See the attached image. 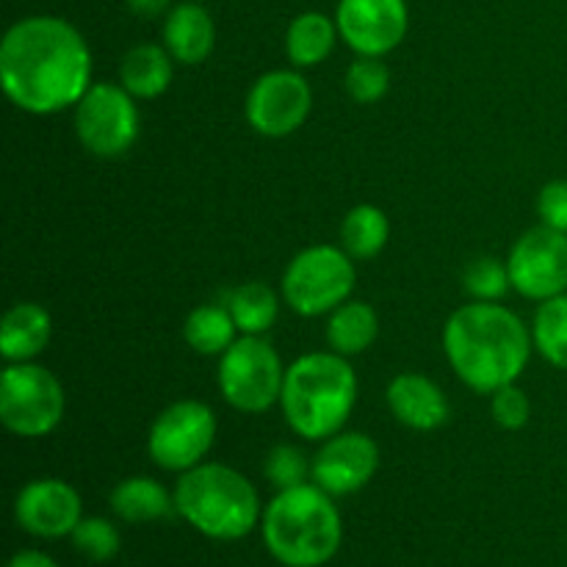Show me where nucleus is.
Listing matches in <instances>:
<instances>
[{
  "instance_id": "f257e3e1",
  "label": "nucleus",
  "mask_w": 567,
  "mask_h": 567,
  "mask_svg": "<svg viewBox=\"0 0 567 567\" xmlns=\"http://www.w3.org/2000/svg\"><path fill=\"white\" fill-rule=\"evenodd\" d=\"M0 83L17 109L48 116L81 103L92 86V53L61 17H25L0 42Z\"/></svg>"
},
{
  "instance_id": "f03ea898",
  "label": "nucleus",
  "mask_w": 567,
  "mask_h": 567,
  "mask_svg": "<svg viewBox=\"0 0 567 567\" xmlns=\"http://www.w3.org/2000/svg\"><path fill=\"white\" fill-rule=\"evenodd\" d=\"M532 343L520 316L496 302L463 305L443 327V352L454 374L485 396L518 382L532 358Z\"/></svg>"
},
{
  "instance_id": "7ed1b4c3",
  "label": "nucleus",
  "mask_w": 567,
  "mask_h": 567,
  "mask_svg": "<svg viewBox=\"0 0 567 567\" xmlns=\"http://www.w3.org/2000/svg\"><path fill=\"white\" fill-rule=\"evenodd\" d=\"M358 404V374L338 352H310L286 369L280 408L305 441L338 435Z\"/></svg>"
},
{
  "instance_id": "20e7f679",
  "label": "nucleus",
  "mask_w": 567,
  "mask_h": 567,
  "mask_svg": "<svg viewBox=\"0 0 567 567\" xmlns=\"http://www.w3.org/2000/svg\"><path fill=\"white\" fill-rule=\"evenodd\" d=\"M343 526L330 493L319 485L280 491L264 515L266 548L288 567H319L341 548Z\"/></svg>"
},
{
  "instance_id": "39448f33",
  "label": "nucleus",
  "mask_w": 567,
  "mask_h": 567,
  "mask_svg": "<svg viewBox=\"0 0 567 567\" xmlns=\"http://www.w3.org/2000/svg\"><path fill=\"white\" fill-rule=\"evenodd\" d=\"M175 509L205 537L238 540L260 518V498L252 482L230 465L199 463L175 487Z\"/></svg>"
},
{
  "instance_id": "423d86ee",
  "label": "nucleus",
  "mask_w": 567,
  "mask_h": 567,
  "mask_svg": "<svg viewBox=\"0 0 567 567\" xmlns=\"http://www.w3.org/2000/svg\"><path fill=\"white\" fill-rule=\"evenodd\" d=\"M358 282L354 260L332 244H316L293 255L282 275V297L299 316L332 313L347 302Z\"/></svg>"
},
{
  "instance_id": "0eeeda50",
  "label": "nucleus",
  "mask_w": 567,
  "mask_h": 567,
  "mask_svg": "<svg viewBox=\"0 0 567 567\" xmlns=\"http://www.w3.org/2000/svg\"><path fill=\"white\" fill-rule=\"evenodd\" d=\"M64 388L44 365L11 363L0 374V421L14 435H50L64 419Z\"/></svg>"
},
{
  "instance_id": "6e6552de",
  "label": "nucleus",
  "mask_w": 567,
  "mask_h": 567,
  "mask_svg": "<svg viewBox=\"0 0 567 567\" xmlns=\"http://www.w3.org/2000/svg\"><path fill=\"white\" fill-rule=\"evenodd\" d=\"M286 369L277 349L264 336L236 338L219 360V388L230 408L241 413H266L280 402Z\"/></svg>"
},
{
  "instance_id": "1a4fd4ad",
  "label": "nucleus",
  "mask_w": 567,
  "mask_h": 567,
  "mask_svg": "<svg viewBox=\"0 0 567 567\" xmlns=\"http://www.w3.org/2000/svg\"><path fill=\"white\" fill-rule=\"evenodd\" d=\"M75 133L97 158H120L138 138L136 97L122 83H92L75 105Z\"/></svg>"
},
{
  "instance_id": "9d476101",
  "label": "nucleus",
  "mask_w": 567,
  "mask_h": 567,
  "mask_svg": "<svg viewBox=\"0 0 567 567\" xmlns=\"http://www.w3.org/2000/svg\"><path fill=\"white\" fill-rule=\"evenodd\" d=\"M216 415L214 410L197 399H183L169 404L150 426L147 452L155 465L164 471H186L197 468L210 452L216 441Z\"/></svg>"
},
{
  "instance_id": "9b49d317",
  "label": "nucleus",
  "mask_w": 567,
  "mask_h": 567,
  "mask_svg": "<svg viewBox=\"0 0 567 567\" xmlns=\"http://www.w3.org/2000/svg\"><path fill=\"white\" fill-rule=\"evenodd\" d=\"M515 291L535 302L567 291V233L554 227H532L513 244L507 258Z\"/></svg>"
},
{
  "instance_id": "f8f14e48",
  "label": "nucleus",
  "mask_w": 567,
  "mask_h": 567,
  "mask_svg": "<svg viewBox=\"0 0 567 567\" xmlns=\"http://www.w3.org/2000/svg\"><path fill=\"white\" fill-rule=\"evenodd\" d=\"M313 109L310 83L293 70H271L252 83L247 94V120L260 136L282 138L305 125Z\"/></svg>"
},
{
  "instance_id": "ddd939ff",
  "label": "nucleus",
  "mask_w": 567,
  "mask_h": 567,
  "mask_svg": "<svg viewBox=\"0 0 567 567\" xmlns=\"http://www.w3.org/2000/svg\"><path fill=\"white\" fill-rule=\"evenodd\" d=\"M336 22L354 53L382 59L402 44L410 17L404 0H341Z\"/></svg>"
},
{
  "instance_id": "4468645a",
  "label": "nucleus",
  "mask_w": 567,
  "mask_h": 567,
  "mask_svg": "<svg viewBox=\"0 0 567 567\" xmlns=\"http://www.w3.org/2000/svg\"><path fill=\"white\" fill-rule=\"evenodd\" d=\"M380 468V449L363 432H338L327 437L313 457V485L330 496L358 493L374 480Z\"/></svg>"
},
{
  "instance_id": "2eb2a0df",
  "label": "nucleus",
  "mask_w": 567,
  "mask_h": 567,
  "mask_svg": "<svg viewBox=\"0 0 567 567\" xmlns=\"http://www.w3.org/2000/svg\"><path fill=\"white\" fill-rule=\"evenodd\" d=\"M17 524L37 537H64L81 524V496L61 480L28 482L14 504Z\"/></svg>"
},
{
  "instance_id": "dca6fc26",
  "label": "nucleus",
  "mask_w": 567,
  "mask_h": 567,
  "mask_svg": "<svg viewBox=\"0 0 567 567\" xmlns=\"http://www.w3.org/2000/svg\"><path fill=\"white\" fill-rule=\"evenodd\" d=\"M388 408L393 419L415 432H435L449 421V399L437 382L424 374H399L388 385Z\"/></svg>"
},
{
  "instance_id": "f3484780",
  "label": "nucleus",
  "mask_w": 567,
  "mask_h": 567,
  "mask_svg": "<svg viewBox=\"0 0 567 567\" xmlns=\"http://www.w3.org/2000/svg\"><path fill=\"white\" fill-rule=\"evenodd\" d=\"M216 44V25L199 3H181L169 9L164 22V48L177 64H203Z\"/></svg>"
},
{
  "instance_id": "a211bd4d",
  "label": "nucleus",
  "mask_w": 567,
  "mask_h": 567,
  "mask_svg": "<svg viewBox=\"0 0 567 567\" xmlns=\"http://www.w3.org/2000/svg\"><path fill=\"white\" fill-rule=\"evenodd\" d=\"M53 336L50 313L37 302H20L6 310L0 324V354L9 363H31Z\"/></svg>"
},
{
  "instance_id": "6ab92c4d",
  "label": "nucleus",
  "mask_w": 567,
  "mask_h": 567,
  "mask_svg": "<svg viewBox=\"0 0 567 567\" xmlns=\"http://www.w3.org/2000/svg\"><path fill=\"white\" fill-rule=\"evenodd\" d=\"M175 78V59L158 44H136L127 50L120 66V81L136 100H153L169 89Z\"/></svg>"
},
{
  "instance_id": "aec40b11",
  "label": "nucleus",
  "mask_w": 567,
  "mask_h": 567,
  "mask_svg": "<svg viewBox=\"0 0 567 567\" xmlns=\"http://www.w3.org/2000/svg\"><path fill=\"white\" fill-rule=\"evenodd\" d=\"M377 336H380L377 310L358 299H347L343 305H338L327 319V343L332 352L343 354V358L363 354L377 341Z\"/></svg>"
},
{
  "instance_id": "412c9836",
  "label": "nucleus",
  "mask_w": 567,
  "mask_h": 567,
  "mask_svg": "<svg viewBox=\"0 0 567 567\" xmlns=\"http://www.w3.org/2000/svg\"><path fill=\"white\" fill-rule=\"evenodd\" d=\"M111 509L127 524H150V520L169 518L175 509V496H169L166 487L150 476H131L114 487Z\"/></svg>"
},
{
  "instance_id": "4be33fe9",
  "label": "nucleus",
  "mask_w": 567,
  "mask_h": 567,
  "mask_svg": "<svg viewBox=\"0 0 567 567\" xmlns=\"http://www.w3.org/2000/svg\"><path fill=\"white\" fill-rule=\"evenodd\" d=\"M338 37V22L321 11H305L288 25L286 53L293 66H319L332 53Z\"/></svg>"
},
{
  "instance_id": "5701e85b",
  "label": "nucleus",
  "mask_w": 567,
  "mask_h": 567,
  "mask_svg": "<svg viewBox=\"0 0 567 567\" xmlns=\"http://www.w3.org/2000/svg\"><path fill=\"white\" fill-rule=\"evenodd\" d=\"M388 238H391V221H388L385 210L377 205H354L341 225V244L343 252L352 260H371L385 249Z\"/></svg>"
},
{
  "instance_id": "b1692460",
  "label": "nucleus",
  "mask_w": 567,
  "mask_h": 567,
  "mask_svg": "<svg viewBox=\"0 0 567 567\" xmlns=\"http://www.w3.org/2000/svg\"><path fill=\"white\" fill-rule=\"evenodd\" d=\"M236 321H233L227 305H199L186 316L183 336L197 354H225L236 343Z\"/></svg>"
},
{
  "instance_id": "393cba45",
  "label": "nucleus",
  "mask_w": 567,
  "mask_h": 567,
  "mask_svg": "<svg viewBox=\"0 0 567 567\" xmlns=\"http://www.w3.org/2000/svg\"><path fill=\"white\" fill-rule=\"evenodd\" d=\"M227 310H230L233 321H236L238 332L244 336H264L275 327L277 313H280V302L277 293L264 282H244V286L233 288L225 299Z\"/></svg>"
},
{
  "instance_id": "a878e982",
  "label": "nucleus",
  "mask_w": 567,
  "mask_h": 567,
  "mask_svg": "<svg viewBox=\"0 0 567 567\" xmlns=\"http://www.w3.org/2000/svg\"><path fill=\"white\" fill-rule=\"evenodd\" d=\"M532 341L548 363L567 371V291L540 302L532 324Z\"/></svg>"
},
{
  "instance_id": "bb28decb",
  "label": "nucleus",
  "mask_w": 567,
  "mask_h": 567,
  "mask_svg": "<svg viewBox=\"0 0 567 567\" xmlns=\"http://www.w3.org/2000/svg\"><path fill=\"white\" fill-rule=\"evenodd\" d=\"M343 89L354 103L371 105L385 97L388 89H391V70L377 55H360L358 61L347 66Z\"/></svg>"
},
{
  "instance_id": "cd10ccee",
  "label": "nucleus",
  "mask_w": 567,
  "mask_h": 567,
  "mask_svg": "<svg viewBox=\"0 0 567 567\" xmlns=\"http://www.w3.org/2000/svg\"><path fill=\"white\" fill-rule=\"evenodd\" d=\"M463 288L474 297V302H498L513 288L507 264L496 258L471 260L463 275Z\"/></svg>"
},
{
  "instance_id": "c85d7f7f",
  "label": "nucleus",
  "mask_w": 567,
  "mask_h": 567,
  "mask_svg": "<svg viewBox=\"0 0 567 567\" xmlns=\"http://www.w3.org/2000/svg\"><path fill=\"white\" fill-rule=\"evenodd\" d=\"M264 474L271 485L288 491V487L308 485V476H313V463H308V454L302 449L280 443L266 454Z\"/></svg>"
},
{
  "instance_id": "c756f323",
  "label": "nucleus",
  "mask_w": 567,
  "mask_h": 567,
  "mask_svg": "<svg viewBox=\"0 0 567 567\" xmlns=\"http://www.w3.org/2000/svg\"><path fill=\"white\" fill-rule=\"evenodd\" d=\"M72 543L83 557L94 563H105L120 554V532L105 518H81V524L72 532Z\"/></svg>"
},
{
  "instance_id": "7c9ffc66",
  "label": "nucleus",
  "mask_w": 567,
  "mask_h": 567,
  "mask_svg": "<svg viewBox=\"0 0 567 567\" xmlns=\"http://www.w3.org/2000/svg\"><path fill=\"white\" fill-rule=\"evenodd\" d=\"M491 413L493 421H496L502 430L507 432H518L529 424L532 419V402L526 396L524 388L513 385H504L498 388L496 393H491Z\"/></svg>"
},
{
  "instance_id": "2f4dec72",
  "label": "nucleus",
  "mask_w": 567,
  "mask_h": 567,
  "mask_svg": "<svg viewBox=\"0 0 567 567\" xmlns=\"http://www.w3.org/2000/svg\"><path fill=\"white\" fill-rule=\"evenodd\" d=\"M537 214L546 227L567 233V181H551L537 197Z\"/></svg>"
},
{
  "instance_id": "473e14b6",
  "label": "nucleus",
  "mask_w": 567,
  "mask_h": 567,
  "mask_svg": "<svg viewBox=\"0 0 567 567\" xmlns=\"http://www.w3.org/2000/svg\"><path fill=\"white\" fill-rule=\"evenodd\" d=\"M172 0H127V9L133 14L144 17V20H153V17H161L166 9H169Z\"/></svg>"
},
{
  "instance_id": "72a5a7b5",
  "label": "nucleus",
  "mask_w": 567,
  "mask_h": 567,
  "mask_svg": "<svg viewBox=\"0 0 567 567\" xmlns=\"http://www.w3.org/2000/svg\"><path fill=\"white\" fill-rule=\"evenodd\" d=\"M9 567H59V565L42 551H20L14 559H11Z\"/></svg>"
}]
</instances>
